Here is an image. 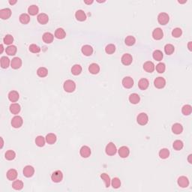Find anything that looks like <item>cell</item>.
<instances>
[{"label": "cell", "instance_id": "obj_1", "mask_svg": "<svg viewBox=\"0 0 192 192\" xmlns=\"http://www.w3.org/2000/svg\"><path fill=\"white\" fill-rule=\"evenodd\" d=\"M63 89L66 92H73L76 89V83L72 80H68L64 83Z\"/></svg>", "mask_w": 192, "mask_h": 192}, {"label": "cell", "instance_id": "obj_2", "mask_svg": "<svg viewBox=\"0 0 192 192\" xmlns=\"http://www.w3.org/2000/svg\"><path fill=\"white\" fill-rule=\"evenodd\" d=\"M23 120L22 117L20 116H15L13 117L11 119V125L14 127V128H19L22 126Z\"/></svg>", "mask_w": 192, "mask_h": 192}, {"label": "cell", "instance_id": "obj_3", "mask_svg": "<svg viewBox=\"0 0 192 192\" xmlns=\"http://www.w3.org/2000/svg\"><path fill=\"white\" fill-rule=\"evenodd\" d=\"M105 152H106V154L108 155H110V156L114 155L117 152L116 147L114 143L110 142V143H109L106 146Z\"/></svg>", "mask_w": 192, "mask_h": 192}, {"label": "cell", "instance_id": "obj_4", "mask_svg": "<svg viewBox=\"0 0 192 192\" xmlns=\"http://www.w3.org/2000/svg\"><path fill=\"white\" fill-rule=\"evenodd\" d=\"M137 122L139 125H147L149 122V117L147 113H141L137 117Z\"/></svg>", "mask_w": 192, "mask_h": 192}, {"label": "cell", "instance_id": "obj_5", "mask_svg": "<svg viewBox=\"0 0 192 192\" xmlns=\"http://www.w3.org/2000/svg\"><path fill=\"white\" fill-rule=\"evenodd\" d=\"M170 20V17L167 13H160L158 16V21L161 25H166Z\"/></svg>", "mask_w": 192, "mask_h": 192}, {"label": "cell", "instance_id": "obj_6", "mask_svg": "<svg viewBox=\"0 0 192 192\" xmlns=\"http://www.w3.org/2000/svg\"><path fill=\"white\" fill-rule=\"evenodd\" d=\"M154 86L157 89H163L166 86V80L164 77H157L154 80Z\"/></svg>", "mask_w": 192, "mask_h": 192}, {"label": "cell", "instance_id": "obj_7", "mask_svg": "<svg viewBox=\"0 0 192 192\" xmlns=\"http://www.w3.org/2000/svg\"><path fill=\"white\" fill-rule=\"evenodd\" d=\"M63 179V174L60 170H56L55 172H54L51 175V179L54 182H62Z\"/></svg>", "mask_w": 192, "mask_h": 192}, {"label": "cell", "instance_id": "obj_8", "mask_svg": "<svg viewBox=\"0 0 192 192\" xmlns=\"http://www.w3.org/2000/svg\"><path fill=\"white\" fill-rule=\"evenodd\" d=\"M23 173L26 177L27 178H30L32 177V176L35 173V169L32 166H30V165H27L24 167L23 170Z\"/></svg>", "mask_w": 192, "mask_h": 192}, {"label": "cell", "instance_id": "obj_9", "mask_svg": "<svg viewBox=\"0 0 192 192\" xmlns=\"http://www.w3.org/2000/svg\"><path fill=\"white\" fill-rule=\"evenodd\" d=\"M22 66V60L19 57H14L11 61V67L13 69H18Z\"/></svg>", "mask_w": 192, "mask_h": 192}, {"label": "cell", "instance_id": "obj_10", "mask_svg": "<svg viewBox=\"0 0 192 192\" xmlns=\"http://www.w3.org/2000/svg\"><path fill=\"white\" fill-rule=\"evenodd\" d=\"M122 86L126 89H131L134 86V80L131 77H125L122 80Z\"/></svg>", "mask_w": 192, "mask_h": 192}, {"label": "cell", "instance_id": "obj_11", "mask_svg": "<svg viewBox=\"0 0 192 192\" xmlns=\"http://www.w3.org/2000/svg\"><path fill=\"white\" fill-rule=\"evenodd\" d=\"M121 61H122V63L125 66H129L132 63L133 61V58L132 56L129 54H125L124 55L122 56V59H121Z\"/></svg>", "mask_w": 192, "mask_h": 192}, {"label": "cell", "instance_id": "obj_12", "mask_svg": "<svg viewBox=\"0 0 192 192\" xmlns=\"http://www.w3.org/2000/svg\"><path fill=\"white\" fill-rule=\"evenodd\" d=\"M11 16V11L10 8H6L0 10V18H2V20H7L10 18Z\"/></svg>", "mask_w": 192, "mask_h": 192}, {"label": "cell", "instance_id": "obj_13", "mask_svg": "<svg viewBox=\"0 0 192 192\" xmlns=\"http://www.w3.org/2000/svg\"><path fill=\"white\" fill-rule=\"evenodd\" d=\"M80 154L83 158H85V159L89 158L90 156V155H91V149L87 146H83V147H81L80 150Z\"/></svg>", "mask_w": 192, "mask_h": 192}, {"label": "cell", "instance_id": "obj_14", "mask_svg": "<svg viewBox=\"0 0 192 192\" xmlns=\"http://www.w3.org/2000/svg\"><path fill=\"white\" fill-rule=\"evenodd\" d=\"M179 186L181 188H187L189 185V180L186 176H180L177 180Z\"/></svg>", "mask_w": 192, "mask_h": 192}, {"label": "cell", "instance_id": "obj_15", "mask_svg": "<svg viewBox=\"0 0 192 192\" xmlns=\"http://www.w3.org/2000/svg\"><path fill=\"white\" fill-rule=\"evenodd\" d=\"M163 36H164V32L161 28H156L153 30V37L155 40L162 39Z\"/></svg>", "mask_w": 192, "mask_h": 192}, {"label": "cell", "instance_id": "obj_16", "mask_svg": "<svg viewBox=\"0 0 192 192\" xmlns=\"http://www.w3.org/2000/svg\"><path fill=\"white\" fill-rule=\"evenodd\" d=\"M37 20H38L39 23L44 25V24L47 23L48 21H49V17H48L47 14H44V13H41L37 17Z\"/></svg>", "mask_w": 192, "mask_h": 192}, {"label": "cell", "instance_id": "obj_17", "mask_svg": "<svg viewBox=\"0 0 192 192\" xmlns=\"http://www.w3.org/2000/svg\"><path fill=\"white\" fill-rule=\"evenodd\" d=\"M54 35L52 33H50V32H45V33L43 35V36H42L43 41H44L45 44H51L52 42L54 41Z\"/></svg>", "mask_w": 192, "mask_h": 192}, {"label": "cell", "instance_id": "obj_18", "mask_svg": "<svg viewBox=\"0 0 192 192\" xmlns=\"http://www.w3.org/2000/svg\"><path fill=\"white\" fill-rule=\"evenodd\" d=\"M143 69L148 73H153L155 70V65L153 62L147 61L143 64Z\"/></svg>", "mask_w": 192, "mask_h": 192}, {"label": "cell", "instance_id": "obj_19", "mask_svg": "<svg viewBox=\"0 0 192 192\" xmlns=\"http://www.w3.org/2000/svg\"><path fill=\"white\" fill-rule=\"evenodd\" d=\"M129 154H130V150H129V149L127 147L123 146V147H121L120 148H119V155L121 158L125 159V158H127V157L128 156Z\"/></svg>", "mask_w": 192, "mask_h": 192}, {"label": "cell", "instance_id": "obj_20", "mask_svg": "<svg viewBox=\"0 0 192 192\" xmlns=\"http://www.w3.org/2000/svg\"><path fill=\"white\" fill-rule=\"evenodd\" d=\"M81 51L83 55L86 56H91L92 54H93V48L92 47V46L86 44V45H84L82 47Z\"/></svg>", "mask_w": 192, "mask_h": 192}, {"label": "cell", "instance_id": "obj_21", "mask_svg": "<svg viewBox=\"0 0 192 192\" xmlns=\"http://www.w3.org/2000/svg\"><path fill=\"white\" fill-rule=\"evenodd\" d=\"M6 176H7V178H8V180L14 181L17 177V171L16 170H14V169H10L7 172Z\"/></svg>", "mask_w": 192, "mask_h": 192}, {"label": "cell", "instance_id": "obj_22", "mask_svg": "<svg viewBox=\"0 0 192 192\" xmlns=\"http://www.w3.org/2000/svg\"><path fill=\"white\" fill-rule=\"evenodd\" d=\"M75 18L78 21H85L86 20V14L83 10H77L75 13Z\"/></svg>", "mask_w": 192, "mask_h": 192}, {"label": "cell", "instance_id": "obj_23", "mask_svg": "<svg viewBox=\"0 0 192 192\" xmlns=\"http://www.w3.org/2000/svg\"><path fill=\"white\" fill-rule=\"evenodd\" d=\"M172 131L175 134H180L183 131V127L179 123H175L172 126Z\"/></svg>", "mask_w": 192, "mask_h": 192}, {"label": "cell", "instance_id": "obj_24", "mask_svg": "<svg viewBox=\"0 0 192 192\" xmlns=\"http://www.w3.org/2000/svg\"><path fill=\"white\" fill-rule=\"evenodd\" d=\"M149 82L146 78H142L138 82V86L141 90H146L149 87Z\"/></svg>", "mask_w": 192, "mask_h": 192}, {"label": "cell", "instance_id": "obj_25", "mask_svg": "<svg viewBox=\"0 0 192 192\" xmlns=\"http://www.w3.org/2000/svg\"><path fill=\"white\" fill-rule=\"evenodd\" d=\"M66 32L62 28H58L55 31V37L58 39H63L66 38Z\"/></svg>", "mask_w": 192, "mask_h": 192}, {"label": "cell", "instance_id": "obj_26", "mask_svg": "<svg viewBox=\"0 0 192 192\" xmlns=\"http://www.w3.org/2000/svg\"><path fill=\"white\" fill-rule=\"evenodd\" d=\"M10 109L11 113L12 114H18V113L20 112V110H21V107H20V105L17 103H14L11 104L10 105Z\"/></svg>", "mask_w": 192, "mask_h": 192}, {"label": "cell", "instance_id": "obj_27", "mask_svg": "<svg viewBox=\"0 0 192 192\" xmlns=\"http://www.w3.org/2000/svg\"><path fill=\"white\" fill-rule=\"evenodd\" d=\"M129 101L133 104H137L140 101V95L137 93H132L129 95Z\"/></svg>", "mask_w": 192, "mask_h": 192}, {"label": "cell", "instance_id": "obj_28", "mask_svg": "<svg viewBox=\"0 0 192 192\" xmlns=\"http://www.w3.org/2000/svg\"><path fill=\"white\" fill-rule=\"evenodd\" d=\"M45 139H46V142H47L48 144L50 145L54 144V143L56 142V140H57L56 134H54L53 133H50V134H47Z\"/></svg>", "mask_w": 192, "mask_h": 192}, {"label": "cell", "instance_id": "obj_29", "mask_svg": "<svg viewBox=\"0 0 192 192\" xmlns=\"http://www.w3.org/2000/svg\"><path fill=\"white\" fill-rule=\"evenodd\" d=\"M20 98V95L17 91H11L8 93V99L11 102H16L18 101V99Z\"/></svg>", "mask_w": 192, "mask_h": 192}, {"label": "cell", "instance_id": "obj_30", "mask_svg": "<svg viewBox=\"0 0 192 192\" xmlns=\"http://www.w3.org/2000/svg\"><path fill=\"white\" fill-rule=\"evenodd\" d=\"M89 72L92 74H97L100 72V67L98 64L92 63L89 67Z\"/></svg>", "mask_w": 192, "mask_h": 192}, {"label": "cell", "instance_id": "obj_31", "mask_svg": "<svg viewBox=\"0 0 192 192\" xmlns=\"http://www.w3.org/2000/svg\"><path fill=\"white\" fill-rule=\"evenodd\" d=\"M153 57L155 60H156V61H161L164 57V55H163V53L159 50H155L153 52Z\"/></svg>", "mask_w": 192, "mask_h": 192}, {"label": "cell", "instance_id": "obj_32", "mask_svg": "<svg viewBox=\"0 0 192 192\" xmlns=\"http://www.w3.org/2000/svg\"><path fill=\"white\" fill-rule=\"evenodd\" d=\"M71 72H72V74H74V75H79L82 72V67L80 65H78V64H76L74 66H72Z\"/></svg>", "mask_w": 192, "mask_h": 192}, {"label": "cell", "instance_id": "obj_33", "mask_svg": "<svg viewBox=\"0 0 192 192\" xmlns=\"http://www.w3.org/2000/svg\"><path fill=\"white\" fill-rule=\"evenodd\" d=\"M0 62H1V67L2 68H8L10 65V60L6 56H2L1 60H0Z\"/></svg>", "mask_w": 192, "mask_h": 192}, {"label": "cell", "instance_id": "obj_34", "mask_svg": "<svg viewBox=\"0 0 192 192\" xmlns=\"http://www.w3.org/2000/svg\"><path fill=\"white\" fill-rule=\"evenodd\" d=\"M17 50V49L16 46L10 45L8 46V47H6L5 52L8 56H14L16 54Z\"/></svg>", "mask_w": 192, "mask_h": 192}, {"label": "cell", "instance_id": "obj_35", "mask_svg": "<svg viewBox=\"0 0 192 192\" xmlns=\"http://www.w3.org/2000/svg\"><path fill=\"white\" fill-rule=\"evenodd\" d=\"M20 22L23 24H27L30 21V17L29 14L23 13V14H20V17H19Z\"/></svg>", "mask_w": 192, "mask_h": 192}, {"label": "cell", "instance_id": "obj_36", "mask_svg": "<svg viewBox=\"0 0 192 192\" xmlns=\"http://www.w3.org/2000/svg\"><path fill=\"white\" fill-rule=\"evenodd\" d=\"M38 11H39V8L37 5H32L29 6V8H28V12H29V14L30 15H32V16H35L36 14L38 13Z\"/></svg>", "mask_w": 192, "mask_h": 192}, {"label": "cell", "instance_id": "obj_37", "mask_svg": "<svg viewBox=\"0 0 192 192\" xmlns=\"http://www.w3.org/2000/svg\"><path fill=\"white\" fill-rule=\"evenodd\" d=\"M101 178L102 179V180H104L105 183V187L106 188H109L111 184V180L110 176L107 174V173H102L101 174Z\"/></svg>", "mask_w": 192, "mask_h": 192}, {"label": "cell", "instance_id": "obj_38", "mask_svg": "<svg viewBox=\"0 0 192 192\" xmlns=\"http://www.w3.org/2000/svg\"><path fill=\"white\" fill-rule=\"evenodd\" d=\"M192 112V107L191 105L185 104L182 108V113L184 116H189Z\"/></svg>", "mask_w": 192, "mask_h": 192}, {"label": "cell", "instance_id": "obj_39", "mask_svg": "<svg viewBox=\"0 0 192 192\" xmlns=\"http://www.w3.org/2000/svg\"><path fill=\"white\" fill-rule=\"evenodd\" d=\"M12 187L14 190L20 191L23 188V182L20 180H15L12 183Z\"/></svg>", "mask_w": 192, "mask_h": 192}, {"label": "cell", "instance_id": "obj_40", "mask_svg": "<svg viewBox=\"0 0 192 192\" xmlns=\"http://www.w3.org/2000/svg\"><path fill=\"white\" fill-rule=\"evenodd\" d=\"M170 156V151L167 149L165 148L161 149L160 152H159V157H160L161 159H167L168 157Z\"/></svg>", "mask_w": 192, "mask_h": 192}, {"label": "cell", "instance_id": "obj_41", "mask_svg": "<svg viewBox=\"0 0 192 192\" xmlns=\"http://www.w3.org/2000/svg\"><path fill=\"white\" fill-rule=\"evenodd\" d=\"M37 74L40 77H45L47 76L48 71L47 69L44 67H41L37 70Z\"/></svg>", "mask_w": 192, "mask_h": 192}, {"label": "cell", "instance_id": "obj_42", "mask_svg": "<svg viewBox=\"0 0 192 192\" xmlns=\"http://www.w3.org/2000/svg\"><path fill=\"white\" fill-rule=\"evenodd\" d=\"M184 147V144H183V142L182 140H175L173 143V147L174 149L175 150L179 151L181 150L182 148Z\"/></svg>", "mask_w": 192, "mask_h": 192}, {"label": "cell", "instance_id": "obj_43", "mask_svg": "<svg viewBox=\"0 0 192 192\" xmlns=\"http://www.w3.org/2000/svg\"><path fill=\"white\" fill-rule=\"evenodd\" d=\"M174 50H175L174 46L173 45V44H167L165 45V52L167 55H171V54H173L174 53Z\"/></svg>", "mask_w": 192, "mask_h": 192}, {"label": "cell", "instance_id": "obj_44", "mask_svg": "<svg viewBox=\"0 0 192 192\" xmlns=\"http://www.w3.org/2000/svg\"><path fill=\"white\" fill-rule=\"evenodd\" d=\"M46 139L43 136H38L35 138V143L36 145L39 147H43L45 144Z\"/></svg>", "mask_w": 192, "mask_h": 192}, {"label": "cell", "instance_id": "obj_45", "mask_svg": "<svg viewBox=\"0 0 192 192\" xmlns=\"http://www.w3.org/2000/svg\"><path fill=\"white\" fill-rule=\"evenodd\" d=\"M136 42V39L134 36L128 35L125 39V43L127 46H133Z\"/></svg>", "mask_w": 192, "mask_h": 192}, {"label": "cell", "instance_id": "obj_46", "mask_svg": "<svg viewBox=\"0 0 192 192\" xmlns=\"http://www.w3.org/2000/svg\"><path fill=\"white\" fill-rule=\"evenodd\" d=\"M5 159L8 161H12L14 160L16 157V153H14L13 150H8L6 152L5 155Z\"/></svg>", "mask_w": 192, "mask_h": 192}, {"label": "cell", "instance_id": "obj_47", "mask_svg": "<svg viewBox=\"0 0 192 192\" xmlns=\"http://www.w3.org/2000/svg\"><path fill=\"white\" fill-rule=\"evenodd\" d=\"M116 51V46L113 44H110L106 46L105 47V52L107 54H113Z\"/></svg>", "mask_w": 192, "mask_h": 192}, {"label": "cell", "instance_id": "obj_48", "mask_svg": "<svg viewBox=\"0 0 192 192\" xmlns=\"http://www.w3.org/2000/svg\"><path fill=\"white\" fill-rule=\"evenodd\" d=\"M3 41H4V43L5 44L10 46L13 43V41H14V38H13V36L11 35H6L5 36L4 39H3Z\"/></svg>", "mask_w": 192, "mask_h": 192}, {"label": "cell", "instance_id": "obj_49", "mask_svg": "<svg viewBox=\"0 0 192 192\" xmlns=\"http://www.w3.org/2000/svg\"><path fill=\"white\" fill-rule=\"evenodd\" d=\"M111 185L113 188H119L121 186V181L119 178H113L111 180Z\"/></svg>", "mask_w": 192, "mask_h": 192}, {"label": "cell", "instance_id": "obj_50", "mask_svg": "<svg viewBox=\"0 0 192 192\" xmlns=\"http://www.w3.org/2000/svg\"><path fill=\"white\" fill-rule=\"evenodd\" d=\"M156 71L159 72V74H163L165 72V69H166V66H165V64L163 63V62H160L156 66Z\"/></svg>", "mask_w": 192, "mask_h": 192}, {"label": "cell", "instance_id": "obj_51", "mask_svg": "<svg viewBox=\"0 0 192 192\" xmlns=\"http://www.w3.org/2000/svg\"><path fill=\"white\" fill-rule=\"evenodd\" d=\"M29 50L30 52H32L33 54H38L41 51V48L38 45H36L35 44H31L29 46Z\"/></svg>", "mask_w": 192, "mask_h": 192}, {"label": "cell", "instance_id": "obj_52", "mask_svg": "<svg viewBox=\"0 0 192 192\" xmlns=\"http://www.w3.org/2000/svg\"><path fill=\"white\" fill-rule=\"evenodd\" d=\"M182 34V30L180 28H175L172 31V35L174 38H179Z\"/></svg>", "mask_w": 192, "mask_h": 192}, {"label": "cell", "instance_id": "obj_53", "mask_svg": "<svg viewBox=\"0 0 192 192\" xmlns=\"http://www.w3.org/2000/svg\"><path fill=\"white\" fill-rule=\"evenodd\" d=\"M17 3V0H9V4L13 5L16 4Z\"/></svg>", "mask_w": 192, "mask_h": 192}, {"label": "cell", "instance_id": "obj_54", "mask_svg": "<svg viewBox=\"0 0 192 192\" xmlns=\"http://www.w3.org/2000/svg\"><path fill=\"white\" fill-rule=\"evenodd\" d=\"M191 157H192V155H188V162H189V164H192V161H191Z\"/></svg>", "mask_w": 192, "mask_h": 192}, {"label": "cell", "instance_id": "obj_55", "mask_svg": "<svg viewBox=\"0 0 192 192\" xmlns=\"http://www.w3.org/2000/svg\"><path fill=\"white\" fill-rule=\"evenodd\" d=\"M84 2H85L86 4L90 5V4H92V3H93V0H91V1H87V0H85Z\"/></svg>", "mask_w": 192, "mask_h": 192}, {"label": "cell", "instance_id": "obj_56", "mask_svg": "<svg viewBox=\"0 0 192 192\" xmlns=\"http://www.w3.org/2000/svg\"><path fill=\"white\" fill-rule=\"evenodd\" d=\"M188 50H190V51H191L192 50V47H191V41H189V43H188Z\"/></svg>", "mask_w": 192, "mask_h": 192}, {"label": "cell", "instance_id": "obj_57", "mask_svg": "<svg viewBox=\"0 0 192 192\" xmlns=\"http://www.w3.org/2000/svg\"><path fill=\"white\" fill-rule=\"evenodd\" d=\"M0 47H1V50H0V53L2 54V52H3V50H4V48H3V45H2V44H1V45H0Z\"/></svg>", "mask_w": 192, "mask_h": 192}, {"label": "cell", "instance_id": "obj_58", "mask_svg": "<svg viewBox=\"0 0 192 192\" xmlns=\"http://www.w3.org/2000/svg\"><path fill=\"white\" fill-rule=\"evenodd\" d=\"M1 141H2V144H1V149L3 147V145H4V141H3V139L2 137H1Z\"/></svg>", "mask_w": 192, "mask_h": 192}, {"label": "cell", "instance_id": "obj_59", "mask_svg": "<svg viewBox=\"0 0 192 192\" xmlns=\"http://www.w3.org/2000/svg\"><path fill=\"white\" fill-rule=\"evenodd\" d=\"M186 2H187L186 0H185V1H183V2H180V1H178L179 3H185Z\"/></svg>", "mask_w": 192, "mask_h": 192}]
</instances>
